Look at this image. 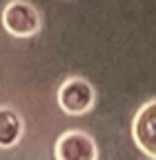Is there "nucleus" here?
Returning <instances> with one entry per match:
<instances>
[{
    "label": "nucleus",
    "instance_id": "f257e3e1",
    "mask_svg": "<svg viewBox=\"0 0 156 160\" xmlns=\"http://www.w3.org/2000/svg\"><path fill=\"white\" fill-rule=\"evenodd\" d=\"M56 100H58V107L67 116H85L94 109L96 91L89 80H85L81 76H71V78L63 80V85L58 87Z\"/></svg>",
    "mask_w": 156,
    "mask_h": 160
},
{
    "label": "nucleus",
    "instance_id": "f03ea898",
    "mask_svg": "<svg viewBox=\"0 0 156 160\" xmlns=\"http://www.w3.org/2000/svg\"><path fill=\"white\" fill-rule=\"evenodd\" d=\"M3 27L13 38H31L40 31L43 18L40 11L27 0H11L3 9Z\"/></svg>",
    "mask_w": 156,
    "mask_h": 160
},
{
    "label": "nucleus",
    "instance_id": "7ed1b4c3",
    "mask_svg": "<svg viewBox=\"0 0 156 160\" xmlns=\"http://www.w3.org/2000/svg\"><path fill=\"white\" fill-rule=\"evenodd\" d=\"M54 158L56 160H98V147L87 131L71 129L56 140Z\"/></svg>",
    "mask_w": 156,
    "mask_h": 160
},
{
    "label": "nucleus",
    "instance_id": "20e7f679",
    "mask_svg": "<svg viewBox=\"0 0 156 160\" xmlns=\"http://www.w3.org/2000/svg\"><path fill=\"white\" fill-rule=\"evenodd\" d=\"M132 138L145 156L156 158V100L149 98L132 120Z\"/></svg>",
    "mask_w": 156,
    "mask_h": 160
},
{
    "label": "nucleus",
    "instance_id": "39448f33",
    "mask_svg": "<svg viewBox=\"0 0 156 160\" xmlns=\"http://www.w3.org/2000/svg\"><path fill=\"white\" fill-rule=\"evenodd\" d=\"M23 131H25L23 116L11 107H0V147L3 149L16 147L23 138Z\"/></svg>",
    "mask_w": 156,
    "mask_h": 160
}]
</instances>
